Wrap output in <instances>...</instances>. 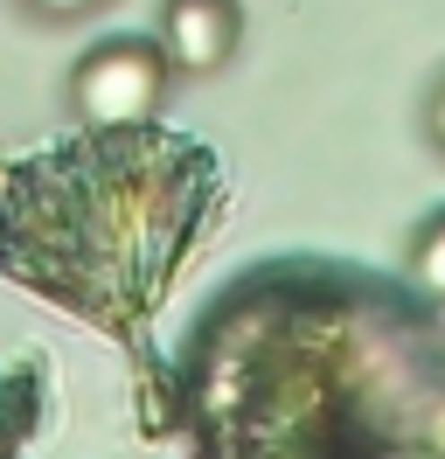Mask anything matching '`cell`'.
I'll use <instances>...</instances> for the list:
<instances>
[{
	"mask_svg": "<svg viewBox=\"0 0 445 459\" xmlns=\"http://www.w3.org/2000/svg\"><path fill=\"white\" fill-rule=\"evenodd\" d=\"M411 279L432 292V299H445V209L417 230V244H411Z\"/></svg>",
	"mask_w": 445,
	"mask_h": 459,
	"instance_id": "obj_4",
	"label": "cell"
},
{
	"mask_svg": "<svg viewBox=\"0 0 445 459\" xmlns=\"http://www.w3.org/2000/svg\"><path fill=\"white\" fill-rule=\"evenodd\" d=\"M35 22H83V14H98L105 0H22Z\"/></svg>",
	"mask_w": 445,
	"mask_h": 459,
	"instance_id": "obj_5",
	"label": "cell"
},
{
	"mask_svg": "<svg viewBox=\"0 0 445 459\" xmlns=\"http://www.w3.org/2000/svg\"><path fill=\"white\" fill-rule=\"evenodd\" d=\"M153 42L174 77H216L244 42V7L237 0H161Z\"/></svg>",
	"mask_w": 445,
	"mask_h": 459,
	"instance_id": "obj_3",
	"label": "cell"
},
{
	"mask_svg": "<svg viewBox=\"0 0 445 459\" xmlns=\"http://www.w3.org/2000/svg\"><path fill=\"white\" fill-rule=\"evenodd\" d=\"M216 168L195 140L161 126L91 133L49 146L0 188V272L70 307L91 327L126 334L153 314L174 258L209 209Z\"/></svg>",
	"mask_w": 445,
	"mask_h": 459,
	"instance_id": "obj_1",
	"label": "cell"
},
{
	"mask_svg": "<svg viewBox=\"0 0 445 459\" xmlns=\"http://www.w3.org/2000/svg\"><path fill=\"white\" fill-rule=\"evenodd\" d=\"M424 118H432V140L445 146V77L432 84V112H424Z\"/></svg>",
	"mask_w": 445,
	"mask_h": 459,
	"instance_id": "obj_6",
	"label": "cell"
},
{
	"mask_svg": "<svg viewBox=\"0 0 445 459\" xmlns=\"http://www.w3.org/2000/svg\"><path fill=\"white\" fill-rule=\"evenodd\" d=\"M167 56L153 35H111L98 49H83L70 70V112L91 133H126V126H153L167 105Z\"/></svg>",
	"mask_w": 445,
	"mask_h": 459,
	"instance_id": "obj_2",
	"label": "cell"
},
{
	"mask_svg": "<svg viewBox=\"0 0 445 459\" xmlns=\"http://www.w3.org/2000/svg\"><path fill=\"white\" fill-rule=\"evenodd\" d=\"M14 446H22V425H7V411H0V459H14Z\"/></svg>",
	"mask_w": 445,
	"mask_h": 459,
	"instance_id": "obj_7",
	"label": "cell"
}]
</instances>
